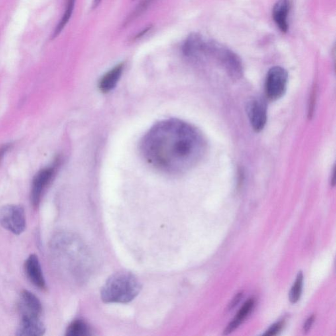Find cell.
I'll return each mask as SVG.
<instances>
[{
    "instance_id": "5",
    "label": "cell",
    "mask_w": 336,
    "mask_h": 336,
    "mask_svg": "<svg viewBox=\"0 0 336 336\" xmlns=\"http://www.w3.org/2000/svg\"><path fill=\"white\" fill-rule=\"evenodd\" d=\"M288 74L284 68L274 67L267 74L265 83L266 97L270 101H276L284 95L288 85Z\"/></svg>"
},
{
    "instance_id": "17",
    "label": "cell",
    "mask_w": 336,
    "mask_h": 336,
    "mask_svg": "<svg viewBox=\"0 0 336 336\" xmlns=\"http://www.w3.org/2000/svg\"><path fill=\"white\" fill-rule=\"evenodd\" d=\"M303 282V274L302 272H299L296 277V282L293 285L291 289L289 299L291 303H296L300 299L301 292H302Z\"/></svg>"
},
{
    "instance_id": "20",
    "label": "cell",
    "mask_w": 336,
    "mask_h": 336,
    "mask_svg": "<svg viewBox=\"0 0 336 336\" xmlns=\"http://www.w3.org/2000/svg\"><path fill=\"white\" fill-rule=\"evenodd\" d=\"M314 315H312V316H311L307 320L304 324V326H303V331H304V333H307L310 331L311 328L312 327L313 324L314 323Z\"/></svg>"
},
{
    "instance_id": "16",
    "label": "cell",
    "mask_w": 336,
    "mask_h": 336,
    "mask_svg": "<svg viewBox=\"0 0 336 336\" xmlns=\"http://www.w3.org/2000/svg\"><path fill=\"white\" fill-rule=\"evenodd\" d=\"M75 1H76V0H67V8L65 9L64 15H63L62 19L60 20V23L57 26L56 30H54L52 37V39H54L57 36L60 35L61 31L64 29L65 26L68 23L71 16L72 15Z\"/></svg>"
},
{
    "instance_id": "23",
    "label": "cell",
    "mask_w": 336,
    "mask_h": 336,
    "mask_svg": "<svg viewBox=\"0 0 336 336\" xmlns=\"http://www.w3.org/2000/svg\"><path fill=\"white\" fill-rule=\"evenodd\" d=\"M151 26H148V27L145 28V29H144L142 30V31L140 32V33H138L137 36H135V39H138V38H141L142 36H143L144 34L147 33L150 29H151Z\"/></svg>"
},
{
    "instance_id": "19",
    "label": "cell",
    "mask_w": 336,
    "mask_h": 336,
    "mask_svg": "<svg viewBox=\"0 0 336 336\" xmlns=\"http://www.w3.org/2000/svg\"><path fill=\"white\" fill-rule=\"evenodd\" d=\"M283 326H284V323L282 321L274 324L266 331L264 335L269 336L277 335L282 329Z\"/></svg>"
},
{
    "instance_id": "7",
    "label": "cell",
    "mask_w": 336,
    "mask_h": 336,
    "mask_svg": "<svg viewBox=\"0 0 336 336\" xmlns=\"http://www.w3.org/2000/svg\"><path fill=\"white\" fill-rule=\"evenodd\" d=\"M246 111L254 130L256 132L262 131L268 120V106L266 100L261 97L250 100L247 104Z\"/></svg>"
},
{
    "instance_id": "4",
    "label": "cell",
    "mask_w": 336,
    "mask_h": 336,
    "mask_svg": "<svg viewBox=\"0 0 336 336\" xmlns=\"http://www.w3.org/2000/svg\"><path fill=\"white\" fill-rule=\"evenodd\" d=\"M0 225L12 233L19 235L26 227L24 209L19 205H6L0 209Z\"/></svg>"
},
{
    "instance_id": "11",
    "label": "cell",
    "mask_w": 336,
    "mask_h": 336,
    "mask_svg": "<svg viewBox=\"0 0 336 336\" xmlns=\"http://www.w3.org/2000/svg\"><path fill=\"white\" fill-rule=\"evenodd\" d=\"M292 4V0H278L272 9V18L279 29L284 33L288 30V16Z\"/></svg>"
},
{
    "instance_id": "18",
    "label": "cell",
    "mask_w": 336,
    "mask_h": 336,
    "mask_svg": "<svg viewBox=\"0 0 336 336\" xmlns=\"http://www.w3.org/2000/svg\"><path fill=\"white\" fill-rule=\"evenodd\" d=\"M153 1L154 0H142V1L138 4L137 7H135V9L134 10V11H132V13L130 14V17H128V19L126 20L124 25H128L130 22L133 21L134 20H135L137 19L138 17H139L141 14L143 13L144 12L148 9V7L151 5Z\"/></svg>"
},
{
    "instance_id": "13",
    "label": "cell",
    "mask_w": 336,
    "mask_h": 336,
    "mask_svg": "<svg viewBox=\"0 0 336 336\" xmlns=\"http://www.w3.org/2000/svg\"><path fill=\"white\" fill-rule=\"evenodd\" d=\"M124 64H119L106 73L99 81L100 90L109 93L117 86L124 70Z\"/></svg>"
},
{
    "instance_id": "22",
    "label": "cell",
    "mask_w": 336,
    "mask_h": 336,
    "mask_svg": "<svg viewBox=\"0 0 336 336\" xmlns=\"http://www.w3.org/2000/svg\"><path fill=\"white\" fill-rule=\"evenodd\" d=\"M11 147V144H5L0 146V164H1L2 160L4 158V156L7 153L8 150Z\"/></svg>"
},
{
    "instance_id": "6",
    "label": "cell",
    "mask_w": 336,
    "mask_h": 336,
    "mask_svg": "<svg viewBox=\"0 0 336 336\" xmlns=\"http://www.w3.org/2000/svg\"><path fill=\"white\" fill-rule=\"evenodd\" d=\"M60 160L58 159L52 166L42 169L34 177L32 181L30 194V200L34 208H38L39 206L45 191L55 178L58 167L60 166Z\"/></svg>"
},
{
    "instance_id": "8",
    "label": "cell",
    "mask_w": 336,
    "mask_h": 336,
    "mask_svg": "<svg viewBox=\"0 0 336 336\" xmlns=\"http://www.w3.org/2000/svg\"><path fill=\"white\" fill-rule=\"evenodd\" d=\"M18 307L21 317L40 318L42 315V303L33 293L29 291H22Z\"/></svg>"
},
{
    "instance_id": "21",
    "label": "cell",
    "mask_w": 336,
    "mask_h": 336,
    "mask_svg": "<svg viewBox=\"0 0 336 336\" xmlns=\"http://www.w3.org/2000/svg\"><path fill=\"white\" fill-rule=\"evenodd\" d=\"M242 293H238L237 295H236L235 297H234L233 300H232L231 303L229 305V310H231V309H233L234 307L236 306V305H237L238 303H239L240 301V299L242 298Z\"/></svg>"
},
{
    "instance_id": "3",
    "label": "cell",
    "mask_w": 336,
    "mask_h": 336,
    "mask_svg": "<svg viewBox=\"0 0 336 336\" xmlns=\"http://www.w3.org/2000/svg\"><path fill=\"white\" fill-rule=\"evenodd\" d=\"M204 55L213 57L232 78H241L243 74L242 61L237 54L229 49L213 41H207L205 43Z\"/></svg>"
},
{
    "instance_id": "15",
    "label": "cell",
    "mask_w": 336,
    "mask_h": 336,
    "mask_svg": "<svg viewBox=\"0 0 336 336\" xmlns=\"http://www.w3.org/2000/svg\"><path fill=\"white\" fill-rule=\"evenodd\" d=\"M90 329L82 320H76L68 326L67 336H85L90 335Z\"/></svg>"
},
{
    "instance_id": "12",
    "label": "cell",
    "mask_w": 336,
    "mask_h": 336,
    "mask_svg": "<svg viewBox=\"0 0 336 336\" xmlns=\"http://www.w3.org/2000/svg\"><path fill=\"white\" fill-rule=\"evenodd\" d=\"M46 332L44 324L40 318L21 317L17 335L19 336H40Z\"/></svg>"
},
{
    "instance_id": "1",
    "label": "cell",
    "mask_w": 336,
    "mask_h": 336,
    "mask_svg": "<svg viewBox=\"0 0 336 336\" xmlns=\"http://www.w3.org/2000/svg\"><path fill=\"white\" fill-rule=\"evenodd\" d=\"M207 149L206 140L195 126L179 119L156 123L142 138V157L166 174H184L201 162Z\"/></svg>"
},
{
    "instance_id": "10",
    "label": "cell",
    "mask_w": 336,
    "mask_h": 336,
    "mask_svg": "<svg viewBox=\"0 0 336 336\" xmlns=\"http://www.w3.org/2000/svg\"><path fill=\"white\" fill-rule=\"evenodd\" d=\"M206 41L198 33H192L187 37L183 45V54L187 58L198 59L204 55Z\"/></svg>"
},
{
    "instance_id": "2",
    "label": "cell",
    "mask_w": 336,
    "mask_h": 336,
    "mask_svg": "<svg viewBox=\"0 0 336 336\" xmlns=\"http://www.w3.org/2000/svg\"><path fill=\"white\" fill-rule=\"evenodd\" d=\"M141 286L133 274L120 272L108 279L101 290L102 300L105 303H126L135 299Z\"/></svg>"
},
{
    "instance_id": "14",
    "label": "cell",
    "mask_w": 336,
    "mask_h": 336,
    "mask_svg": "<svg viewBox=\"0 0 336 336\" xmlns=\"http://www.w3.org/2000/svg\"><path fill=\"white\" fill-rule=\"evenodd\" d=\"M254 305H255V301L254 299H250L249 300L246 301L243 306L241 307V309H240V311H238L233 321L230 323L229 325L226 328L225 331H224L223 335H229V334L233 333L236 329H237L240 324L250 314L252 309H254Z\"/></svg>"
},
{
    "instance_id": "9",
    "label": "cell",
    "mask_w": 336,
    "mask_h": 336,
    "mask_svg": "<svg viewBox=\"0 0 336 336\" xmlns=\"http://www.w3.org/2000/svg\"><path fill=\"white\" fill-rule=\"evenodd\" d=\"M24 270L28 280L40 290H46V283L37 256L32 254L26 260Z\"/></svg>"
},
{
    "instance_id": "24",
    "label": "cell",
    "mask_w": 336,
    "mask_h": 336,
    "mask_svg": "<svg viewBox=\"0 0 336 336\" xmlns=\"http://www.w3.org/2000/svg\"><path fill=\"white\" fill-rule=\"evenodd\" d=\"M101 0H93V9H95L101 3Z\"/></svg>"
}]
</instances>
